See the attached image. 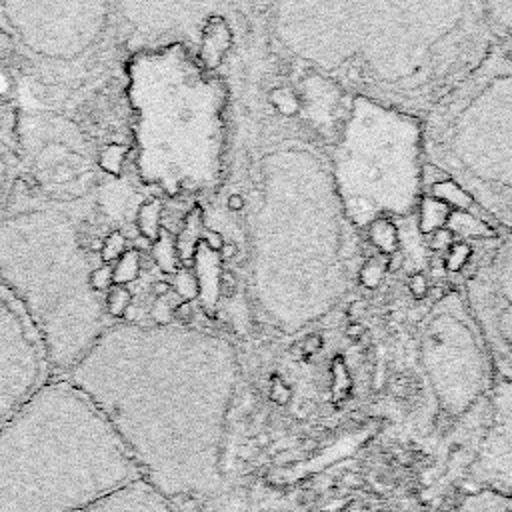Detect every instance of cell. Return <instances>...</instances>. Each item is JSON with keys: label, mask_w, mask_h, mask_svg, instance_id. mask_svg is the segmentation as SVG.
Here are the masks:
<instances>
[{"label": "cell", "mask_w": 512, "mask_h": 512, "mask_svg": "<svg viewBox=\"0 0 512 512\" xmlns=\"http://www.w3.org/2000/svg\"><path fill=\"white\" fill-rule=\"evenodd\" d=\"M64 378L178 508L224 494L234 362L222 338L176 324H108Z\"/></svg>", "instance_id": "cell-1"}, {"label": "cell", "mask_w": 512, "mask_h": 512, "mask_svg": "<svg viewBox=\"0 0 512 512\" xmlns=\"http://www.w3.org/2000/svg\"><path fill=\"white\" fill-rule=\"evenodd\" d=\"M112 12L102 2H0V32L30 56L74 62L104 42Z\"/></svg>", "instance_id": "cell-8"}, {"label": "cell", "mask_w": 512, "mask_h": 512, "mask_svg": "<svg viewBox=\"0 0 512 512\" xmlns=\"http://www.w3.org/2000/svg\"><path fill=\"white\" fill-rule=\"evenodd\" d=\"M126 250H128L126 236L122 232H118V230H112L104 238V242L100 246V260H102V264H110L112 266Z\"/></svg>", "instance_id": "cell-17"}, {"label": "cell", "mask_w": 512, "mask_h": 512, "mask_svg": "<svg viewBox=\"0 0 512 512\" xmlns=\"http://www.w3.org/2000/svg\"><path fill=\"white\" fill-rule=\"evenodd\" d=\"M130 302H132V294L126 286H112L106 296H104V310H106V316H112V318H122L128 308H130Z\"/></svg>", "instance_id": "cell-16"}, {"label": "cell", "mask_w": 512, "mask_h": 512, "mask_svg": "<svg viewBox=\"0 0 512 512\" xmlns=\"http://www.w3.org/2000/svg\"><path fill=\"white\" fill-rule=\"evenodd\" d=\"M78 512H180V508L142 478L110 492Z\"/></svg>", "instance_id": "cell-12"}, {"label": "cell", "mask_w": 512, "mask_h": 512, "mask_svg": "<svg viewBox=\"0 0 512 512\" xmlns=\"http://www.w3.org/2000/svg\"><path fill=\"white\" fill-rule=\"evenodd\" d=\"M92 270L74 216L20 180L0 218V282L32 320L54 376H66L108 326Z\"/></svg>", "instance_id": "cell-4"}, {"label": "cell", "mask_w": 512, "mask_h": 512, "mask_svg": "<svg viewBox=\"0 0 512 512\" xmlns=\"http://www.w3.org/2000/svg\"><path fill=\"white\" fill-rule=\"evenodd\" d=\"M424 156L512 234V52H492L422 118Z\"/></svg>", "instance_id": "cell-6"}, {"label": "cell", "mask_w": 512, "mask_h": 512, "mask_svg": "<svg viewBox=\"0 0 512 512\" xmlns=\"http://www.w3.org/2000/svg\"><path fill=\"white\" fill-rule=\"evenodd\" d=\"M90 286H92L94 292L106 296V292L114 286V280H112V266H110V264L94 266V270L90 272Z\"/></svg>", "instance_id": "cell-20"}, {"label": "cell", "mask_w": 512, "mask_h": 512, "mask_svg": "<svg viewBox=\"0 0 512 512\" xmlns=\"http://www.w3.org/2000/svg\"><path fill=\"white\" fill-rule=\"evenodd\" d=\"M124 156H126V148L118 146V144H108L104 148H100L98 152V166L114 176H118L122 172L124 166Z\"/></svg>", "instance_id": "cell-18"}, {"label": "cell", "mask_w": 512, "mask_h": 512, "mask_svg": "<svg viewBox=\"0 0 512 512\" xmlns=\"http://www.w3.org/2000/svg\"><path fill=\"white\" fill-rule=\"evenodd\" d=\"M486 14L494 30H502L512 38V4H486Z\"/></svg>", "instance_id": "cell-19"}, {"label": "cell", "mask_w": 512, "mask_h": 512, "mask_svg": "<svg viewBox=\"0 0 512 512\" xmlns=\"http://www.w3.org/2000/svg\"><path fill=\"white\" fill-rule=\"evenodd\" d=\"M136 480L120 438L64 376L0 428V512H78Z\"/></svg>", "instance_id": "cell-3"}, {"label": "cell", "mask_w": 512, "mask_h": 512, "mask_svg": "<svg viewBox=\"0 0 512 512\" xmlns=\"http://www.w3.org/2000/svg\"><path fill=\"white\" fill-rule=\"evenodd\" d=\"M140 274V256L136 250L128 248L114 264H112V280L116 286L130 284Z\"/></svg>", "instance_id": "cell-15"}, {"label": "cell", "mask_w": 512, "mask_h": 512, "mask_svg": "<svg viewBox=\"0 0 512 512\" xmlns=\"http://www.w3.org/2000/svg\"><path fill=\"white\" fill-rule=\"evenodd\" d=\"M54 378L32 320L0 282V428Z\"/></svg>", "instance_id": "cell-9"}, {"label": "cell", "mask_w": 512, "mask_h": 512, "mask_svg": "<svg viewBox=\"0 0 512 512\" xmlns=\"http://www.w3.org/2000/svg\"><path fill=\"white\" fill-rule=\"evenodd\" d=\"M160 212H162V206L156 198H148L138 206L134 222L146 240L156 242L160 238Z\"/></svg>", "instance_id": "cell-14"}, {"label": "cell", "mask_w": 512, "mask_h": 512, "mask_svg": "<svg viewBox=\"0 0 512 512\" xmlns=\"http://www.w3.org/2000/svg\"><path fill=\"white\" fill-rule=\"evenodd\" d=\"M174 286L178 288V292H180L182 296H192V294H194V280H192L186 272H180V274L176 276Z\"/></svg>", "instance_id": "cell-22"}, {"label": "cell", "mask_w": 512, "mask_h": 512, "mask_svg": "<svg viewBox=\"0 0 512 512\" xmlns=\"http://www.w3.org/2000/svg\"><path fill=\"white\" fill-rule=\"evenodd\" d=\"M332 184L354 226L406 214L420 188L422 120L354 96L336 142Z\"/></svg>", "instance_id": "cell-7"}, {"label": "cell", "mask_w": 512, "mask_h": 512, "mask_svg": "<svg viewBox=\"0 0 512 512\" xmlns=\"http://www.w3.org/2000/svg\"><path fill=\"white\" fill-rule=\"evenodd\" d=\"M22 176L20 120L14 106L0 100V218L6 214Z\"/></svg>", "instance_id": "cell-11"}, {"label": "cell", "mask_w": 512, "mask_h": 512, "mask_svg": "<svg viewBox=\"0 0 512 512\" xmlns=\"http://www.w3.org/2000/svg\"><path fill=\"white\" fill-rule=\"evenodd\" d=\"M456 512H512V494L498 490H480L466 496Z\"/></svg>", "instance_id": "cell-13"}, {"label": "cell", "mask_w": 512, "mask_h": 512, "mask_svg": "<svg viewBox=\"0 0 512 512\" xmlns=\"http://www.w3.org/2000/svg\"><path fill=\"white\" fill-rule=\"evenodd\" d=\"M468 304L494 360L512 378V234L474 268Z\"/></svg>", "instance_id": "cell-10"}, {"label": "cell", "mask_w": 512, "mask_h": 512, "mask_svg": "<svg viewBox=\"0 0 512 512\" xmlns=\"http://www.w3.org/2000/svg\"><path fill=\"white\" fill-rule=\"evenodd\" d=\"M136 170L166 194L206 188L218 172L220 94L180 44L148 48L128 64Z\"/></svg>", "instance_id": "cell-5"}, {"label": "cell", "mask_w": 512, "mask_h": 512, "mask_svg": "<svg viewBox=\"0 0 512 512\" xmlns=\"http://www.w3.org/2000/svg\"><path fill=\"white\" fill-rule=\"evenodd\" d=\"M274 26L352 96L420 120L494 52L486 4L470 2L280 4Z\"/></svg>", "instance_id": "cell-2"}, {"label": "cell", "mask_w": 512, "mask_h": 512, "mask_svg": "<svg viewBox=\"0 0 512 512\" xmlns=\"http://www.w3.org/2000/svg\"><path fill=\"white\" fill-rule=\"evenodd\" d=\"M152 256H154V260L158 262V266H162L164 270H172V266H174V248H172V244L168 242V238L160 236V238L154 242Z\"/></svg>", "instance_id": "cell-21"}]
</instances>
